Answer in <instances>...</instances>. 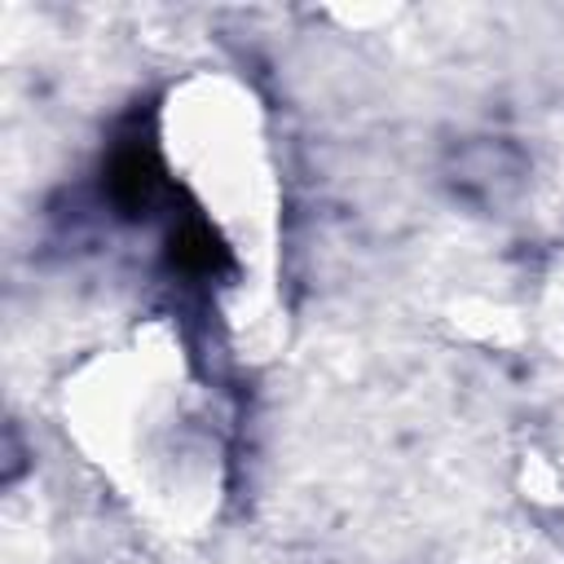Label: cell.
Masks as SVG:
<instances>
[{
    "label": "cell",
    "instance_id": "2",
    "mask_svg": "<svg viewBox=\"0 0 564 564\" xmlns=\"http://www.w3.org/2000/svg\"><path fill=\"white\" fill-rule=\"evenodd\" d=\"M172 264L181 273H198L203 278V273H216L225 264V247L216 242V234L207 225L189 220V225H181L172 234Z\"/></svg>",
    "mask_w": 564,
    "mask_h": 564
},
{
    "label": "cell",
    "instance_id": "1",
    "mask_svg": "<svg viewBox=\"0 0 564 564\" xmlns=\"http://www.w3.org/2000/svg\"><path fill=\"white\" fill-rule=\"evenodd\" d=\"M106 185H110V198L123 212H141V207H150V198L159 189V167H154V159L145 150L132 145V150H119L115 154Z\"/></svg>",
    "mask_w": 564,
    "mask_h": 564
}]
</instances>
